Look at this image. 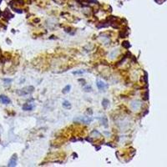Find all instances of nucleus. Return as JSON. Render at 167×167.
I'll return each instance as SVG.
<instances>
[{
	"instance_id": "f257e3e1",
	"label": "nucleus",
	"mask_w": 167,
	"mask_h": 167,
	"mask_svg": "<svg viewBox=\"0 0 167 167\" xmlns=\"http://www.w3.org/2000/svg\"><path fill=\"white\" fill-rule=\"evenodd\" d=\"M34 90V88L33 87V86H28V87L24 88V89H20V90H18L17 93L19 95L23 96V95H26V94H30V93H32Z\"/></svg>"
},
{
	"instance_id": "f03ea898",
	"label": "nucleus",
	"mask_w": 167,
	"mask_h": 167,
	"mask_svg": "<svg viewBox=\"0 0 167 167\" xmlns=\"http://www.w3.org/2000/svg\"><path fill=\"white\" fill-rule=\"evenodd\" d=\"M17 160H18V156L16 154H14V155H13V156L11 157L8 165H9V166H15V165H17Z\"/></svg>"
},
{
	"instance_id": "7ed1b4c3",
	"label": "nucleus",
	"mask_w": 167,
	"mask_h": 167,
	"mask_svg": "<svg viewBox=\"0 0 167 167\" xmlns=\"http://www.w3.org/2000/svg\"><path fill=\"white\" fill-rule=\"evenodd\" d=\"M97 87L99 89H104L108 87V85L106 84H104V82L99 80V81H97Z\"/></svg>"
},
{
	"instance_id": "20e7f679",
	"label": "nucleus",
	"mask_w": 167,
	"mask_h": 167,
	"mask_svg": "<svg viewBox=\"0 0 167 167\" xmlns=\"http://www.w3.org/2000/svg\"><path fill=\"white\" fill-rule=\"evenodd\" d=\"M0 99H1V101H2L3 104H9V103L11 102V100L9 99V97H7V96H5V95H1V96H0Z\"/></svg>"
},
{
	"instance_id": "39448f33",
	"label": "nucleus",
	"mask_w": 167,
	"mask_h": 167,
	"mask_svg": "<svg viewBox=\"0 0 167 167\" xmlns=\"http://www.w3.org/2000/svg\"><path fill=\"white\" fill-rule=\"evenodd\" d=\"M3 15H4V17L5 18V19H11V18L14 17V15L11 14V13L9 12V9H6V10L4 12V14H3Z\"/></svg>"
},
{
	"instance_id": "423d86ee",
	"label": "nucleus",
	"mask_w": 167,
	"mask_h": 167,
	"mask_svg": "<svg viewBox=\"0 0 167 167\" xmlns=\"http://www.w3.org/2000/svg\"><path fill=\"white\" fill-rule=\"evenodd\" d=\"M34 106L33 105V104H25L24 106H23V109L25 110V111H30V110H32V109H34Z\"/></svg>"
},
{
	"instance_id": "0eeeda50",
	"label": "nucleus",
	"mask_w": 167,
	"mask_h": 167,
	"mask_svg": "<svg viewBox=\"0 0 167 167\" xmlns=\"http://www.w3.org/2000/svg\"><path fill=\"white\" fill-rule=\"evenodd\" d=\"M63 106L64 108H67V109H69V108L71 107V104H70L68 100H64L63 103Z\"/></svg>"
},
{
	"instance_id": "6e6552de",
	"label": "nucleus",
	"mask_w": 167,
	"mask_h": 167,
	"mask_svg": "<svg viewBox=\"0 0 167 167\" xmlns=\"http://www.w3.org/2000/svg\"><path fill=\"white\" fill-rule=\"evenodd\" d=\"M118 50H119V49H118ZM118 50L115 49V50H114L113 52H111V54H109V58H110V59L115 58V56L117 55V54H118Z\"/></svg>"
},
{
	"instance_id": "1a4fd4ad",
	"label": "nucleus",
	"mask_w": 167,
	"mask_h": 167,
	"mask_svg": "<svg viewBox=\"0 0 167 167\" xmlns=\"http://www.w3.org/2000/svg\"><path fill=\"white\" fill-rule=\"evenodd\" d=\"M109 101L108 100V99H104L103 100V107L104 108H107V106L109 105Z\"/></svg>"
},
{
	"instance_id": "9d476101",
	"label": "nucleus",
	"mask_w": 167,
	"mask_h": 167,
	"mask_svg": "<svg viewBox=\"0 0 167 167\" xmlns=\"http://www.w3.org/2000/svg\"><path fill=\"white\" fill-rule=\"evenodd\" d=\"M70 88H71V87H70V85H67L66 87H65L64 89H63V93H64V94H66V93H68L69 91Z\"/></svg>"
},
{
	"instance_id": "9b49d317",
	"label": "nucleus",
	"mask_w": 167,
	"mask_h": 167,
	"mask_svg": "<svg viewBox=\"0 0 167 167\" xmlns=\"http://www.w3.org/2000/svg\"><path fill=\"white\" fill-rule=\"evenodd\" d=\"M123 46H124V48L128 49V48H130V44H129V42H127V41H124V43H123Z\"/></svg>"
},
{
	"instance_id": "f8f14e48",
	"label": "nucleus",
	"mask_w": 167,
	"mask_h": 167,
	"mask_svg": "<svg viewBox=\"0 0 167 167\" xmlns=\"http://www.w3.org/2000/svg\"><path fill=\"white\" fill-rule=\"evenodd\" d=\"M84 73V70H82V71H75L74 72V74H81Z\"/></svg>"
},
{
	"instance_id": "ddd939ff",
	"label": "nucleus",
	"mask_w": 167,
	"mask_h": 167,
	"mask_svg": "<svg viewBox=\"0 0 167 167\" xmlns=\"http://www.w3.org/2000/svg\"><path fill=\"white\" fill-rule=\"evenodd\" d=\"M84 89H85V91H87V92H89V91L92 90V88H91V87H86Z\"/></svg>"
}]
</instances>
